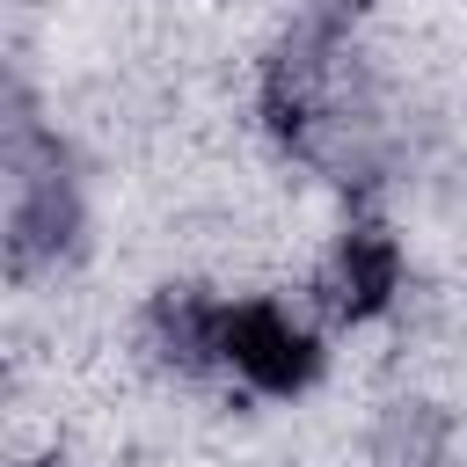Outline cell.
Listing matches in <instances>:
<instances>
[{
	"mask_svg": "<svg viewBox=\"0 0 467 467\" xmlns=\"http://www.w3.org/2000/svg\"><path fill=\"white\" fill-rule=\"evenodd\" d=\"M153 343H161L168 358H182V365L219 358V306H212V299H190V292H168V299L153 306Z\"/></svg>",
	"mask_w": 467,
	"mask_h": 467,
	"instance_id": "3",
	"label": "cell"
},
{
	"mask_svg": "<svg viewBox=\"0 0 467 467\" xmlns=\"http://www.w3.org/2000/svg\"><path fill=\"white\" fill-rule=\"evenodd\" d=\"M219 358H226L248 387H263V394H299V387L314 379V365H321L314 336H306L292 314H277L270 299L219 306Z\"/></svg>",
	"mask_w": 467,
	"mask_h": 467,
	"instance_id": "1",
	"label": "cell"
},
{
	"mask_svg": "<svg viewBox=\"0 0 467 467\" xmlns=\"http://www.w3.org/2000/svg\"><path fill=\"white\" fill-rule=\"evenodd\" d=\"M394 285H401V248L379 226H358L343 241V255H336V299H343V314H379L394 299Z\"/></svg>",
	"mask_w": 467,
	"mask_h": 467,
	"instance_id": "2",
	"label": "cell"
}]
</instances>
